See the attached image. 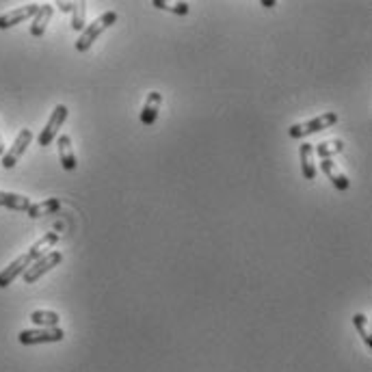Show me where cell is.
Listing matches in <instances>:
<instances>
[{"label":"cell","mask_w":372,"mask_h":372,"mask_svg":"<svg viewBox=\"0 0 372 372\" xmlns=\"http://www.w3.org/2000/svg\"><path fill=\"white\" fill-rule=\"evenodd\" d=\"M156 9H162V11H171L175 16H186L188 13V3H167V0H154L152 3Z\"/></svg>","instance_id":"21"},{"label":"cell","mask_w":372,"mask_h":372,"mask_svg":"<svg viewBox=\"0 0 372 372\" xmlns=\"http://www.w3.org/2000/svg\"><path fill=\"white\" fill-rule=\"evenodd\" d=\"M31 320L37 327H41V329H50V327H58L61 316H58L56 311H52V309H35L31 314Z\"/></svg>","instance_id":"17"},{"label":"cell","mask_w":372,"mask_h":372,"mask_svg":"<svg viewBox=\"0 0 372 372\" xmlns=\"http://www.w3.org/2000/svg\"><path fill=\"white\" fill-rule=\"evenodd\" d=\"M0 206L9 208V210H20L26 212L31 208V199L18 195V193H7V190H0Z\"/></svg>","instance_id":"16"},{"label":"cell","mask_w":372,"mask_h":372,"mask_svg":"<svg viewBox=\"0 0 372 372\" xmlns=\"http://www.w3.org/2000/svg\"><path fill=\"white\" fill-rule=\"evenodd\" d=\"M56 145H58V160H61V167L65 171H74L78 167L76 162V154H74V147H72V139L69 135H61L56 139Z\"/></svg>","instance_id":"11"},{"label":"cell","mask_w":372,"mask_h":372,"mask_svg":"<svg viewBox=\"0 0 372 372\" xmlns=\"http://www.w3.org/2000/svg\"><path fill=\"white\" fill-rule=\"evenodd\" d=\"M353 325H355V329L360 331L362 340H364V344L368 349H372V333H370V322L364 314H355L353 316Z\"/></svg>","instance_id":"19"},{"label":"cell","mask_w":372,"mask_h":372,"mask_svg":"<svg viewBox=\"0 0 372 372\" xmlns=\"http://www.w3.org/2000/svg\"><path fill=\"white\" fill-rule=\"evenodd\" d=\"M52 5H39V11L35 13L33 18V24H31V35L33 37H43V33H46V28L52 20Z\"/></svg>","instance_id":"12"},{"label":"cell","mask_w":372,"mask_h":372,"mask_svg":"<svg viewBox=\"0 0 372 372\" xmlns=\"http://www.w3.org/2000/svg\"><path fill=\"white\" fill-rule=\"evenodd\" d=\"M56 243H58V234H56V232H50V234H46V236H41L39 241H37L31 249H28V256H31L33 260H39L41 256L50 254Z\"/></svg>","instance_id":"15"},{"label":"cell","mask_w":372,"mask_h":372,"mask_svg":"<svg viewBox=\"0 0 372 372\" xmlns=\"http://www.w3.org/2000/svg\"><path fill=\"white\" fill-rule=\"evenodd\" d=\"M320 169H322V173H325L327 177H329V180H331V184H333L338 190H349V186H351L349 177L340 171L338 162H336L333 158H327V160H322V162H320Z\"/></svg>","instance_id":"10"},{"label":"cell","mask_w":372,"mask_h":372,"mask_svg":"<svg viewBox=\"0 0 372 372\" xmlns=\"http://www.w3.org/2000/svg\"><path fill=\"white\" fill-rule=\"evenodd\" d=\"M56 7L61 9L63 13H72V11H74V7H76V3H56Z\"/></svg>","instance_id":"22"},{"label":"cell","mask_w":372,"mask_h":372,"mask_svg":"<svg viewBox=\"0 0 372 372\" xmlns=\"http://www.w3.org/2000/svg\"><path fill=\"white\" fill-rule=\"evenodd\" d=\"M31 141H33V130H28V128L20 130V135L16 137L13 145L3 154V167H5V169H13V167H16L18 160L22 158V154L26 152V147L31 145Z\"/></svg>","instance_id":"6"},{"label":"cell","mask_w":372,"mask_h":372,"mask_svg":"<svg viewBox=\"0 0 372 372\" xmlns=\"http://www.w3.org/2000/svg\"><path fill=\"white\" fill-rule=\"evenodd\" d=\"M65 119H67V107H65V104H56L52 115H50V119H48V124H46V128L39 132V139L37 141H39L41 147H48L58 137V128L63 126Z\"/></svg>","instance_id":"5"},{"label":"cell","mask_w":372,"mask_h":372,"mask_svg":"<svg viewBox=\"0 0 372 372\" xmlns=\"http://www.w3.org/2000/svg\"><path fill=\"white\" fill-rule=\"evenodd\" d=\"M85 16H87V5L85 3H76V7H74V11H72V28L76 33L85 31V26H87Z\"/></svg>","instance_id":"20"},{"label":"cell","mask_w":372,"mask_h":372,"mask_svg":"<svg viewBox=\"0 0 372 372\" xmlns=\"http://www.w3.org/2000/svg\"><path fill=\"white\" fill-rule=\"evenodd\" d=\"M65 338L61 327H50V329H24L18 333L20 344L33 347V344H48V342H61Z\"/></svg>","instance_id":"4"},{"label":"cell","mask_w":372,"mask_h":372,"mask_svg":"<svg viewBox=\"0 0 372 372\" xmlns=\"http://www.w3.org/2000/svg\"><path fill=\"white\" fill-rule=\"evenodd\" d=\"M33 262H35V260L28 256V251H26V254H22L20 258L13 260V262L7 266V269L0 271V288H7L9 284H13V281H16L20 275H24V271H26Z\"/></svg>","instance_id":"8"},{"label":"cell","mask_w":372,"mask_h":372,"mask_svg":"<svg viewBox=\"0 0 372 372\" xmlns=\"http://www.w3.org/2000/svg\"><path fill=\"white\" fill-rule=\"evenodd\" d=\"M58 210H61V199L50 197V199H43L39 204H31V208L26 210V215L31 219H39V217H46V215H56Z\"/></svg>","instance_id":"13"},{"label":"cell","mask_w":372,"mask_h":372,"mask_svg":"<svg viewBox=\"0 0 372 372\" xmlns=\"http://www.w3.org/2000/svg\"><path fill=\"white\" fill-rule=\"evenodd\" d=\"M344 150V141L340 139H333V141H325V143H318L314 147V154H318V158L327 160V158H333L336 154H340Z\"/></svg>","instance_id":"18"},{"label":"cell","mask_w":372,"mask_h":372,"mask_svg":"<svg viewBox=\"0 0 372 372\" xmlns=\"http://www.w3.org/2000/svg\"><path fill=\"white\" fill-rule=\"evenodd\" d=\"M117 22V13L115 11H107V13H102V16H98L91 24H87L85 26V31L80 33L78 41H76V50L78 52H87L89 48L94 46V41L107 31V28H111L113 24Z\"/></svg>","instance_id":"1"},{"label":"cell","mask_w":372,"mask_h":372,"mask_svg":"<svg viewBox=\"0 0 372 372\" xmlns=\"http://www.w3.org/2000/svg\"><path fill=\"white\" fill-rule=\"evenodd\" d=\"M338 124V115L336 113H322L314 119H307V122H301V124H294L290 126L288 135L292 139H303V137H309V135H316L320 130H327Z\"/></svg>","instance_id":"2"},{"label":"cell","mask_w":372,"mask_h":372,"mask_svg":"<svg viewBox=\"0 0 372 372\" xmlns=\"http://www.w3.org/2000/svg\"><path fill=\"white\" fill-rule=\"evenodd\" d=\"M39 11V5L31 3V5H24V7H18L13 11H7L0 16V31H7V28L16 26V24H22L26 20L35 18V13Z\"/></svg>","instance_id":"7"},{"label":"cell","mask_w":372,"mask_h":372,"mask_svg":"<svg viewBox=\"0 0 372 372\" xmlns=\"http://www.w3.org/2000/svg\"><path fill=\"white\" fill-rule=\"evenodd\" d=\"M61 262H63V254H61V251L52 249L50 254L41 256L39 260H35V262L24 271V284H35V281H37L39 277H43L46 273H50V271L54 269V266H58Z\"/></svg>","instance_id":"3"},{"label":"cell","mask_w":372,"mask_h":372,"mask_svg":"<svg viewBox=\"0 0 372 372\" xmlns=\"http://www.w3.org/2000/svg\"><path fill=\"white\" fill-rule=\"evenodd\" d=\"M301 171L305 180H314L316 177V165H314V145L311 143H301Z\"/></svg>","instance_id":"14"},{"label":"cell","mask_w":372,"mask_h":372,"mask_svg":"<svg viewBox=\"0 0 372 372\" xmlns=\"http://www.w3.org/2000/svg\"><path fill=\"white\" fill-rule=\"evenodd\" d=\"M262 7H266V9L275 7V0H262Z\"/></svg>","instance_id":"23"},{"label":"cell","mask_w":372,"mask_h":372,"mask_svg":"<svg viewBox=\"0 0 372 372\" xmlns=\"http://www.w3.org/2000/svg\"><path fill=\"white\" fill-rule=\"evenodd\" d=\"M160 107H162V94H158V91L147 94L145 104H143V111H141V124L143 126H152L158 119Z\"/></svg>","instance_id":"9"},{"label":"cell","mask_w":372,"mask_h":372,"mask_svg":"<svg viewBox=\"0 0 372 372\" xmlns=\"http://www.w3.org/2000/svg\"><path fill=\"white\" fill-rule=\"evenodd\" d=\"M5 154V143H3V137H0V156Z\"/></svg>","instance_id":"24"}]
</instances>
